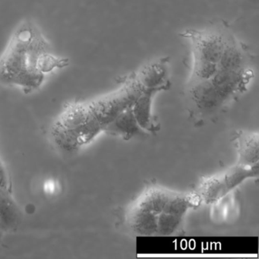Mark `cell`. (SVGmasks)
<instances>
[{
    "mask_svg": "<svg viewBox=\"0 0 259 259\" xmlns=\"http://www.w3.org/2000/svg\"><path fill=\"white\" fill-rule=\"evenodd\" d=\"M158 215L139 207L132 206L127 214V221L130 228L141 236L157 234Z\"/></svg>",
    "mask_w": 259,
    "mask_h": 259,
    "instance_id": "cell-8",
    "label": "cell"
},
{
    "mask_svg": "<svg viewBox=\"0 0 259 259\" xmlns=\"http://www.w3.org/2000/svg\"><path fill=\"white\" fill-rule=\"evenodd\" d=\"M258 174V164H241L226 169L221 174L206 177L199 183L196 193L201 202L212 204L233 192L239 185Z\"/></svg>",
    "mask_w": 259,
    "mask_h": 259,
    "instance_id": "cell-3",
    "label": "cell"
},
{
    "mask_svg": "<svg viewBox=\"0 0 259 259\" xmlns=\"http://www.w3.org/2000/svg\"><path fill=\"white\" fill-rule=\"evenodd\" d=\"M67 57L57 55L40 27L31 19L16 27L0 55V84L31 93L50 74L68 67Z\"/></svg>",
    "mask_w": 259,
    "mask_h": 259,
    "instance_id": "cell-1",
    "label": "cell"
},
{
    "mask_svg": "<svg viewBox=\"0 0 259 259\" xmlns=\"http://www.w3.org/2000/svg\"><path fill=\"white\" fill-rule=\"evenodd\" d=\"M132 105L119 113L103 130L124 138H130L136 134L140 126L133 114Z\"/></svg>",
    "mask_w": 259,
    "mask_h": 259,
    "instance_id": "cell-10",
    "label": "cell"
},
{
    "mask_svg": "<svg viewBox=\"0 0 259 259\" xmlns=\"http://www.w3.org/2000/svg\"><path fill=\"white\" fill-rule=\"evenodd\" d=\"M151 98L152 92L148 91L136 98L132 105L133 114L140 128L151 130L153 127L151 114Z\"/></svg>",
    "mask_w": 259,
    "mask_h": 259,
    "instance_id": "cell-12",
    "label": "cell"
},
{
    "mask_svg": "<svg viewBox=\"0 0 259 259\" xmlns=\"http://www.w3.org/2000/svg\"><path fill=\"white\" fill-rule=\"evenodd\" d=\"M237 149L239 163L248 166L258 164V133H241L237 139Z\"/></svg>",
    "mask_w": 259,
    "mask_h": 259,
    "instance_id": "cell-9",
    "label": "cell"
},
{
    "mask_svg": "<svg viewBox=\"0 0 259 259\" xmlns=\"http://www.w3.org/2000/svg\"><path fill=\"white\" fill-rule=\"evenodd\" d=\"M195 60H204L218 64L227 39L216 32H197L191 34Z\"/></svg>",
    "mask_w": 259,
    "mask_h": 259,
    "instance_id": "cell-5",
    "label": "cell"
},
{
    "mask_svg": "<svg viewBox=\"0 0 259 259\" xmlns=\"http://www.w3.org/2000/svg\"><path fill=\"white\" fill-rule=\"evenodd\" d=\"M218 70V66L216 63L204 60H195L192 82L210 80Z\"/></svg>",
    "mask_w": 259,
    "mask_h": 259,
    "instance_id": "cell-14",
    "label": "cell"
},
{
    "mask_svg": "<svg viewBox=\"0 0 259 259\" xmlns=\"http://www.w3.org/2000/svg\"><path fill=\"white\" fill-rule=\"evenodd\" d=\"M89 117L87 106L84 104H72L65 109L51 130L53 140L60 150L69 153L80 148L77 136Z\"/></svg>",
    "mask_w": 259,
    "mask_h": 259,
    "instance_id": "cell-4",
    "label": "cell"
},
{
    "mask_svg": "<svg viewBox=\"0 0 259 259\" xmlns=\"http://www.w3.org/2000/svg\"><path fill=\"white\" fill-rule=\"evenodd\" d=\"M0 189L9 190L8 175H7V169L1 160H0Z\"/></svg>",
    "mask_w": 259,
    "mask_h": 259,
    "instance_id": "cell-15",
    "label": "cell"
},
{
    "mask_svg": "<svg viewBox=\"0 0 259 259\" xmlns=\"http://www.w3.org/2000/svg\"><path fill=\"white\" fill-rule=\"evenodd\" d=\"M174 193L164 188L151 187L137 198L133 206L159 215Z\"/></svg>",
    "mask_w": 259,
    "mask_h": 259,
    "instance_id": "cell-6",
    "label": "cell"
},
{
    "mask_svg": "<svg viewBox=\"0 0 259 259\" xmlns=\"http://www.w3.org/2000/svg\"><path fill=\"white\" fill-rule=\"evenodd\" d=\"M218 66L221 70L242 71L246 69V57L237 45L227 40Z\"/></svg>",
    "mask_w": 259,
    "mask_h": 259,
    "instance_id": "cell-11",
    "label": "cell"
},
{
    "mask_svg": "<svg viewBox=\"0 0 259 259\" xmlns=\"http://www.w3.org/2000/svg\"><path fill=\"white\" fill-rule=\"evenodd\" d=\"M4 230H3L2 227H1V225H0V242H1V241H2L3 234H4Z\"/></svg>",
    "mask_w": 259,
    "mask_h": 259,
    "instance_id": "cell-16",
    "label": "cell"
},
{
    "mask_svg": "<svg viewBox=\"0 0 259 259\" xmlns=\"http://www.w3.org/2000/svg\"><path fill=\"white\" fill-rule=\"evenodd\" d=\"M22 221L19 206L7 189H0V225L4 232L14 231Z\"/></svg>",
    "mask_w": 259,
    "mask_h": 259,
    "instance_id": "cell-7",
    "label": "cell"
},
{
    "mask_svg": "<svg viewBox=\"0 0 259 259\" xmlns=\"http://www.w3.org/2000/svg\"><path fill=\"white\" fill-rule=\"evenodd\" d=\"M183 218L161 211L157 217V235L170 236L174 234L183 222Z\"/></svg>",
    "mask_w": 259,
    "mask_h": 259,
    "instance_id": "cell-13",
    "label": "cell"
},
{
    "mask_svg": "<svg viewBox=\"0 0 259 259\" xmlns=\"http://www.w3.org/2000/svg\"><path fill=\"white\" fill-rule=\"evenodd\" d=\"M251 78L246 69L237 72L218 69L210 80L192 83L189 96L200 111L213 113L243 92Z\"/></svg>",
    "mask_w": 259,
    "mask_h": 259,
    "instance_id": "cell-2",
    "label": "cell"
}]
</instances>
